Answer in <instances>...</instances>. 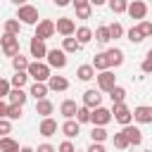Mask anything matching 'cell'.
<instances>
[{
	"instance_id": "cell-1",
	"label": "cell",
	"mask_w": 152,
	"mask_h": 152,
	"mask_svg": "<svg viewBox=\"0 0 152 152\" xmlns=\"http://www.w3.org/2000/svg\"><path fill=\"white\" fill-rule=\"evenodd\" d=\"M26 74L28 78H33V83H48L52 78V69L48 66V62H31Z\"/></svg>"
},
{
	"instance_id": "cell-2",
	"label": "cell",
	"mask_w": 152,
	"mask_h": 152,
	"mask_svg": "<svg viewBox=\"0 0 152 152\" xmlns=\"http://www.w3.org/2000/svg\"><path fill=\"white\" fill-rule=\"evenodd\" d=\"M17 21L26 26H38V7L33 5H19L17 7Z\"/></svg>"
},
{
	"instance_id": "cell-3",
	"label": "cell",
	"mask_w": 152,
	"mask_h": 152,
	"mask_svg": "<svg viewBox=\"0 0 152 152\" xmlns=\"http://www.w3.org/2000/svg\"><path fill=\"white\" fill-rule=\"evenodd\" d=\"M0 48H2L5 57L14 59V57L19 55V38H17V36H10V33H2V36H0Z\"/></svg>"
},
{
	"instance_id": "cell-4",
	"label": "cell",
	"mask_w": 152,
	"mask_h": 152,
	"mask_svg": "<svg viewBox=\"0 0 152 152\" xmlns=\"http://www.w3.org/2000/svg\"><path fill=\"white\" fill-rule=\"evenodd\" d=\"M57 33V26H55V21L52 19H40L38 21V26H36V33H33V38H38V40H48V38H52Z\"/></svg>"
},
{
	"instance_id": "cell-5",
	"label": "cell",
	"mask_w": 152,
	"mask_h": 152,
	"mask_svg": "<svg viewBox=\"0 0 152 152\" xmlns=\"http://www.w3.org/2000/svg\"><path fill=\"white\" fill-rule=\"evenodd\" d=\"M95 81H97V90H100V93H112V90L116 88V76H114L112 69H109V71H100V74L95 76Z\"/></svg>"
},
{
	"instance_id": "cell-6",
	"label": "cell",
	"mask_w": 152,
	"mask_h": 152,
	"mask_svg": "<svg viewBox=\"0 0 152 152\" xmlns=\"http://www.w3.org/2000/svg\"><path fill=\"white\" fill-rule=\"evenodd\" d=\"M112 116H114V121H119L121 126H131V121H133V109H128L126 102L112 104Z\"/></svg>"
},
{
	"instance_id": "cell-7",
	"label": "cell",
	"mask_w": 152,
	"mask_h": 152,
	"mask_svg": "<svg viewBox=\"0 0 152 152\" xmlns=\"http://www.w3.org/2000/svg\"><path fill=\"white\" fill-rule=\"evenodd\" d=\"M48 66L50 69H64L66 66V52L62 50V48H52V50H48Z\"/></svg>"
},
{
	"instance_id": "cell-8",
	"label": "cell",
	"mask_w": 152,
	"mask_h": 152,
	"mask_svg": "<svg viewBox=\"0 0 152 152\" xmlns=\"http://www.w3.org/2000/svg\"><path fill=\"white\" fill-rule=\"evenodd\" d=\"M112 119H114V116H112V109H107V107H97V109H93V114H90V124H93V126H100V128H104Z\"/></svg>"
},
{
	"instance_id": "cell-9",
	"label": "cell",
	"mask_w": 152,
	"mask_h": 152,
	"mask_svg": "<svg viewBox=\"0 0 152 152\" xmlns=\"http://www.w3.org/2000/svg\"><path fill=\"white\" fill-rule=\"evenodd\" d=\"M55 26H57V33H59L62 38L76 36V24H74V19H69V17H59V19L55 21Z\"/></svg>"
},
{
	"instance_id": "cell-10",
	"label": "cell",
	"mask_w": 152,
	"mask_h": 152,
	"mask_svg": "<svg viewBox=\"0 0 152 152\" xmlns=\"http://www.w3.org/2000/svg\"><path fill=\"white\" fill-rule=\"evenodd\" d=\"M83 107H88L90 112L97 109V107H102V93H100L97 88H88V90L83 93Z\"/></svg>"
},
{
	"instance_id": "cell-11",
	"label": "cell",
	"mask_w": 152,
	"mask_h": 152,
	"mask_svg": "<svg viewBox=\"0 0 152 152\" xmlns=\"http://www.w3.org/2000/svg\"><path fill=\"white\" fill-rule=\"evenodd\" d=\"M128 17H131V19H140V21H145V17H147V2H142V0H133V2H128Z\"/></svg>"
},
{
	"instance_id": "cell-12",
	"label": "cell",
	"mask_w": 152,
	"mask_h": 152,
	"mask_svg": "<svg viewBox=\"0 0 152 152\" xmlns=\"http://www.w3.org/2000/svg\"><path fill=\"white\" fill-rule=\"evenodd\" d=\"M28 52H31L33 62H40L43 57H48V48H45V43L38 40V38H31V43H28Z\"/></svg>"
},
{
	"instance_id": "cell-13",
	"label": "cell",
	"mask_w": 152,
	"mask_h": 152,
	"mask_svg": "<svg viewBox=\"0 0 152 152\" xmlns=\"http://www.w3.org/2000/svg\"><path fill=\"white\" fill-rule=\"evenodd\" d=\"M59 131L64 133V138H66V140H74V138L81 133V124H78L76 119H69V121H64V124L59 126Z\"/></svg>"
},
{
	"instance_id": "cell-14",
	"label": "cell",
	"mask_w": 152,
	"mask_h": 152,
	"mask_svg": "<svg viewBox=\"0 0 152 152\" xmlns=\"http://www.w3.org/2000/svg\"><path fill=\"white\" fill-rule=\"evenodd\" d=\"M121 133L128 138V145H133V147H138V145L142 142V131H140L138 126H124Z\"/></svg>"
},
{
	"instance_id": "cell-15",
	"label": "cell",
	"mask_w": 152,
	"mask_h": 152,
	"mask_svg": "<svg viewBox=\"0 0 152 152\" xmlns=\"http://www.w3.org/2000/svg\"><path fill=\"white\" fill-rule=\"evenodd\" d=\"M133 121H138V124H152V107H147V104L135 107L133 109Z\"/></svg>"
},
{
	"instance_id": "cell-16",
	"label": "cell",
	"mask_w": 152,
	"mask_h": 152,
	"mask_svg": "<svg viewBox=\"0 0 152 152\" xmlns=\"http://www.w3.org/2000/svg\"><path fill=\"white\" fill-rule=\"evenodd\" d=\"M74 10H76V17L78 19H90V14H93L90 0H74Z\"/></svg>"
},
{
	"instance_id": "cell-17",
	"label": "cell",
	"mask_w": 152,
	"mask_h": 152,
	"mask_svg": "<svg viewBox=\"0 0 152 152\" xmlns=\"http://www.w3.org/2000/svg\"><path fill=\"white\" fill-rule=\"evenodd\" d=\"M26 100H28V93H26L24 88H12L10 95H7V102H10V104H19V107H24Z\"/></svg>"
},
{
	"instance_id": "cell-18",
	"label": "cell",
	"mask_w": 152,
	"mask_h": 152,
	"mask_svg": "<svg viewBox=\"0 0 152 152\" xmlns=\"http://www.w3.org/2000/svg\"><path fill=\"white\" fill-rule=\"evenodd\" d=\"M76 112H78V104H76V100H64L62 104H59V114L69 121V119H76Z\"/></svg>"
},
{
	"instance_id": "cell-19",
	"label": "cell",
	"mask_w": 152,
	"mask_h": 152,
	"mask_svg": "<svg viewBox=\"0 0 152 152\" xmlns=\"http://www.w3.org/2000/svg\"><path fill=\"white\" fill-rule=\"evenodd\" d=\"M93 69L95 71H109L112 69V64H109V57H107V52H97L95 57H93Z\"/></svg>"
},
{
	"instance_id": "cell-20",
	"label": "cell",
	"mask_w": 152,
	"mask_h": 152,
	"mask_svg": "<svg viewBox=\"0 0 152 152\" xmlns=\"http://www.w3.org/2000/svg\"><path fill=\"white\" fill-rule=\"evenodd\" d=\"M38 133L43 135V138H50V135H55L57 133V121L50 116V119H43L40 121V126H38Z\"/></svg>"
},
{
	"instance_id": "cell-21",
	"label": "cell",
	"mask_w": 152,
	"mask_h": 152,
	"mask_svg": "<svg viewBox=\"0 0 152 152\" xmlns=\"http://www.w3.org/2000/svg\"><path fill=\"white\" fill-rule=\"evenodd\" d=\"M93 38H95V33H93V28H90V26H78V28H76V40H78V45H81V48H83V45H88Z\"/></svg>"
},
{
	"instance_id": "cell-22",
	"label": "cell",
	"mask_w": 152,
	"mask_h": 152,
	"mask_svg": "<svg viewBox=\"0 0 152 152\" xmlns=\"http://www.w3.org/2000/svg\"><path fill=\"white\" fill-rule=\"evenodd\" d=\"M48 93H50L48 83H33V86L28 88V95L36 97V102H38V100H48Z\"/></svg>"
},
{
	"instance_id": "cell-23",
	"label": "cell",
	"mask_w": 152,
	"mask_h": 152,
	"mask_svg": "<svg viewBox=\"0 0 152 152\" xmlns=\"http://www.w3.org/2000/svg\"><path fill=\"white\" fill-rule=\"evenodd\" d=\"M107 57H109V64H112L114 69H119V66L124 64V57H126V55H124L121 48H109V50H107Z\"/></svg>"
},
{
	"instance_id": "cell-24",
	"label": "cell",
	"mask_w": 152,
	"mask_h": 152,
	"mask_svg": "<svg viewBox=\"0 0 152 152\" xmlns=\"http://www.w3.org/2000/svg\"><path fill=\"white\" fill-rule=\"evenodd\" d=\"M48 88L55 90V93H64V90H69V81H66L64 76H52V78L48 81Z\"/></svg>"
},
{
	"instance_id": "cell-25",
	"label": "cell",
	"mask_w": 152,
	"mask_h": 152,
	"mask_svg": "<svg viewBox=\"0 0 152 152\" xmlns=\"http://www.w3.org/2000/svg\"><path fill=\"white\" fill-rule=\"evenodd\" d=\"M55 112V104L50 100H38L36 102V114H40L43 119H50V114Z\"/></svg>"
},
{
	"instance_id": "cell-26",
	"label": "cell",
	"mask_w": 152,
	"mask_h": 152,
	"mask_svg": "<svg viewBox=\"0 0 152 152\" xmlns=\"http://www.w3.org/2000/svg\"><path fill=\"white\" fill-rule=\"evenodd\" d=\"M76 76H78V81H93L97 74H95L93 64H81V66L76 69Z\"/></svg>"
},
{
	"instance_id": "cell-27",
	"label": "cell",
	"mask_w": 152,
	"mask_h": 152,
	"mask_svg": "<svg viewBox=\"0 0 152 152\" xmlns=\"http://www.w3.org/2000/svg\"><path fill=\"white\" fill-rule=\"evenodd\" d=\"M95 40H97L100 45H107V43L112 40V33H109V26H104V24H102V26H97V28H95Z\"/></svg>"
},
{
	"instance_id": "cell-28",
	"label": "cell",
	"mask_w": 152,
	"mask_h": 152,
	"mask_svg": "<svg viewBox=\"0 0 152 152\" xmlns=\"http://www.w3.org/2000/svg\"><path fill=\"white\" fill-rule=\"evenodd\" d=\"M28 66H31V62H28V57H24L21 52L12 59V69H14V71H28Z\"/></svg>"
},
{
	"instance_id": "cell-29",
	"label": "cell",
	"mask_w": 152,
	"mask_h": 152,
	"mask_svg": "<svg viewBox=\"0 0 152 152\" xmlns=\"http://www.w3.org/2000/svg\"><path fill=\"white\" fill-rule=\"evenodd\" d=\"M0 150H2V152H19L21 147H19V142H17L14 138L7 135V138H0Z\"/></svg>"
},
{
	"instance_id": "cell-30",
	"label": "cell",
	"mask_w": 152,
	"mask_h": 152,
	"mask_svg": "<svg viewBox=\"0 0 152 152\" xmlns=\"http://www.w3.org/2000/svg\"><path fill=\"white\" fill-rule=\"evenodd\" d=\"M10 83H12V88H24L28 83V74L26 71H14V76L10 78Z\"/></svg>"
},
{
	"instance_id": "cell-31",
	"label": "cell",
	"mask_w": 152,
	"mask_h": 152,
	"mask_svg": "<svg viewBox=\"0 0 152 152\" xmlns=\"http://www.w3.org/2000/svg\"><path fill=\"white\" fill-rule=\"evenodd\" d=\"M109 138V133H107V128H100V126H93V131H90V142H104Z\"/></svg>"
},
{
	"instance_id": "cell-32",
	"label": "cell",
	"mask_w": 152,
	"mask_h": 152,
	"mask_svg": "<svg viewBox=\"0 0 152 152\" xmlns=\"http://www.w3.org/2000/svg\"><path fill=\"white\" fill-rule=\"evenodd\" d=\"M2 28H5V33H10V36H17V38H19V31H21V24H19L17 19H7V21L2 24Z\"/></svg>"
},
{
	"instance_id": "cell-33",
	"label": "cell",
	"mask_w": 152,
	"mask_h": 152,
	"mask_svg": "<svg viewBox=\"0 0 152 152\" xmlns=\"http://www.w3.org/2000/svg\"><path fill=\"white\" fill-rule=\"evenodd\" d=\"M62 50L69 55V52H78V50H81V45H78V40L71 36V38H62Z\"/></svg>"
},
{
	"instance_id": "cell-34",
	"label": "cell",
	"mask_w": 152,
	"mask_h": 152,
	"mask_svg": "<svg viewBox=\"0 0 152 152\" xmlns=\"http://www.w3.org/2000/svg\"><path fill=\"white\" fill-rule=\"evenodd\" d=\"M109 10L114 14H124L128 12V0H109Z\"/></svg>"
},
{
	"instance_id": "cell-35",
	"label": "cell",
	"mask_w": 152,
	"mask_h": 152,
	"mask_svg": "<svg viewBox=\"0 0 152 152\" xmlns=\"http://www.w3.org/2000/svg\"><path fill=\"white\" fill-rule=\"evenodd\" d=\"M126 38H128V40H131V43H133V45H140V43H142V40H145V38H142V33H140V28H138V26H131V28H128V31H126Z\"/></svg>"
},
{
	"instance_id": "cell-36",
	"label": "cell",
	"mask_w": 152,
	"mask_h": 152,
	"mask_svg": "<svg viewBox=\"0 0 152 152\" xmlns=\"http://www.w3.org/2000/svg\"><path fill=\"white\" fill-rule=\"evenodd\" d=\"M109 97H112V104H121V102L126 100V88H124V86H116V88L109 93Z\"/></svg>"
},
{
	"instance_id": "cell-37",
	"label": "cell",
	"mask_w": 152,
	"mask_h": 152,
	"mask_svg": "<svg viewBox=\"0 0 152 152\" xmlns=\"http://www.w3.org/2000/svg\"><path fill=\"white\" fill-rule=\"evenodd\" d=\"M112 140H114V147H116V150H128V147H131V145H128V138H126L121 131H119V133H114V138H112Z\"/></svg>"
},
{
	"instance_id": "cell-38",
	"label": "cell",
	"mask_w": 152,
	"mask_h": 152,
	"mask_svg": "<svg viewBox=\"0 0 152 152\" xmlns=\"http://www.w3.org/2000/svg\"><path fill=\"white\" fill-rule=\"evenodd\" d=\"M90 114H93V112H90L88 107H83V104H81V107H78V112H76V121H78V124H90Z\"/></svg>"
},
{
	"instance_id": "cell-39",
	"label": "cell",
	"mask_w": 152,
	"mask_h": 152,
	"mask_svg": "<svg viewBox=\"0 0 152 152\" xmlns=\"http://www.w3.org/2000/svg\"><path fill=\"white\" fill-rule=\"evenodd\" d=\"M21 112H24V107L10 104V107H7V119H10V121H17V119H21Z\"/></svg>"
},
{
	"instance_id": "cell-40",
	"label": "cell",
	"mask_w": 152,
	"mask_h": 152,
	"mask_svg": "<svg viewBox=\"0 0 152 152\" xmlns=\"http://www.w3.org/2000/svg\"><path fill=\"white\" fill-rule=\"evenodd\" d=\"M138 28H140V33H142V38H152V21H140L138 24Z\"/></svg>"
},
{
	"instance_id": "cell-41",
	"label": "cell",
	"mask_w": 152,
	"mask_h": 152,
	"mask_svg": "<svg viewBox=\"0 0 152 152\" xmlns=\"http://www.w3.org/2000/svg\"><path fill=\"white\" fill-rule=\"evenodd\" d=\"M10 90H12V83L7 78H0V100H5L10 95Z\"/></svg>"
},
{
	"instance_id": "cell-42",
	"label": "cell",
	"mask_w": 152,
	"mask_h": 152,
	"mask_svg": "<svg viewBox=\"0 0 152 152\" xmlns=\"http://www.w3.org/2000/svg\"><path fill=\"white\" fill-rule=\"evenodd\" d=\"M109 33H112V38H121L124 36V26L119 21H114V24H109Z\"/></svg>"
},
{
	"instance_id": "cell-43",
	"label": "cell",
	"mask_w": 152,
	"mask_h": 152,
	"mask_svg": "<svg viewBox=\"0 0 152 152\" xmlns=\"http://www.w3.org/2000/svg\"><path fill=\"white\" fill-rule=\"evenodd\" d=\"M7 133H12V121L10 119H0V135L7 138Z\"/></svg>"
},
{
	"instance_id": "cell-44",
	"label": "cell",
	"mask_w": 152,
	"mask_h": 152,
	"mask_svg": "<svg viewBox=\"0 0 152 152\" xmlns=\"http://www.w3.org/2000/svg\"><path fill=\"white\" fill-rule=\"evenodd\" d=\"M57 152H76V147H74V142H71V140H64V142H59Z\"/></svg>"
},
{
	"instance_id": "cell-45",
	"label": "cell",
	"mask_w": 152,
	"mask_h": 152,
	"mask_svg": "<svg viewBox=\"0 0 152 152\" xmlns=\"http://www.w3.org/2000/svg\"><path fill=\"white\" fill-rule=\"evenodd\" d=\"M140 69H142V74H152V59H150V57H145V59H142V64H140Z\"/></svg>"
},
{
	"instance_id": "cell-46",
	"label": "cell",
	"mask_w": 152,
	"mask_h": 152,
	"mask_svg": "<svg viewBox=\"0 0 152 152\" xmlns=\"http://www.w3.org/2000/svg\"><path fill=\"white\" fill-rule=\"evenodd\" d=\"M86 152H107V150H104V145H102V142H90Z\"/></svg>"
},
{
	"instance_id": "cell-47",
	"label": "cell",
	"mask_w": 152,
	"mask_h": 152,
	"mask_svg": "<svg viewBox=\"0 0 152 152\" xmlns=\"http://www.w3.org/2000/svg\"><path fill=\"white\" fill-rule=\"evenodd\" d=\"M36 152H57V147H52L50 142H43V145H38Z\"/></svg>"
},
{
	"instance_id": "cell-48",
	"label": "cell",
	"mask_w": 152,
	"mask_h": 152,
	"mask_svg": "<svg viewBox=\"0 0 152 152\" xmlns=\"http://www.w3.org/2000/svg\"><path fill=\"white\" fill-rule=\"evenodd\" d=\"M7 107H10V102L0 100V119H7Z\"/></svg>"
},
{
	"instance_id": "cell-49",
	"label": "cell",
	"mask_w": 152,
	"mask_h": 152,
	"mask_svg": "<svg viewBox=\"0 0 152 152\" xmlns=\"http://www.w3.org/2000/svg\"><path fill=\"white\" fill-rule=\"evenodd\" d=\"M55 5H57V7H66V5H69V0H55Z\"/></svg>"
},
{
	"instance_id": "cell-50",
	"label": "cell",
	"mask_w": 152,
	"mask_h": 152,
	"mask_svg": "<svg viewBox=\"0 0 152 152\" xmlns=\"http://www.w3.org/2000/svg\"><path fill=\"white\" fill-rule=\"evenodd\" d=\"M19 152H36V150H33V147H28V145H24V147H21Z\"/></svg>"
},
{
	"instance_id": "cell-51",
	"label": "cell",
	"mask_w": 152,
	"mask_h": 152,
	"mask_svg": "<svg viewBox=\"0 0 152 152\" xmlns=\"http://www.w3.org/2000/svg\"><path fill=\"white\" fill-rule=\"evenodd\" d=\"M147 57H150V59H152V50H150V52H147Z\"/></svg>"
},
{
	"instance_id": "cell-52",
	"label": "cell",
	"mask_w": 152,
	"mask_h": 152,
	"mask_svg": "<svg viewBox=\"0 0 152 152\" xmlns=\"http://www.w3.org/2000/svg\"><path fill=\"white\" fill-rule=\"evenodd\" d=\"M76 152H86V150H76Z\"/></svg>"
},
{
	"instance_id": "cell-53",
	"label": "cell",
	"mask_w": 152,
	"mask_h": 152,
	"mask_svg": "<svg viewBox=\"0 0 152 152\" xmlns=\"http://www.w3.org/2000/svg\"><path fill=\"white\" fill-rule=\"evenodd\" d=\"M145 152H152V150H145Z\"/></svg>"
},
{
	"instance_id": "cell-54",
	"label": "cell",
	"mask_w": 152,
	"mask_h": 152,
	"mask_svg": "<svg viewBox=\"0 0 152 152\" xmlns=\"http://www.w3.org/2000/svg\"><path fill=\"white\" fill-rule=\"evenodd\" d=\"M0 152H2V150H0Z\"/></svg>"
}]
</instances>
